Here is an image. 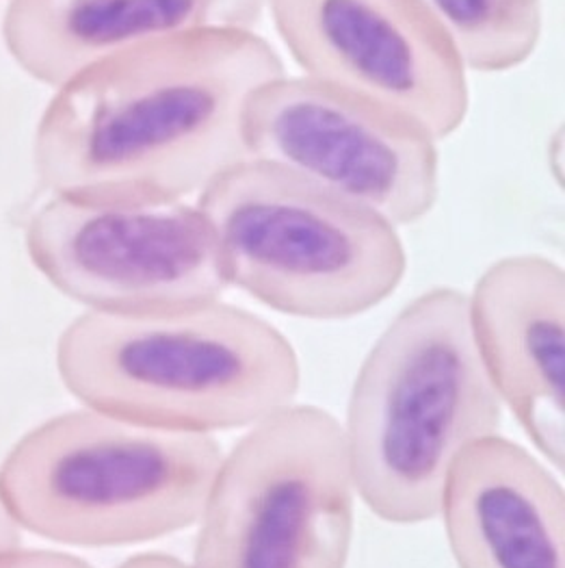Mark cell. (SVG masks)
<instances>
[{
	"label": "cell",
	"mask_w": 565,
	"mask_h": 568,
	"mask_svg": "<svg viewBox=\"0 0 565 568\" xmlns=\"http://www.w3.org/2000/svg\"><path fill=\"white\" fill-rule=\"evenodd\" d=\"M284 72L245 29L111 54L54 90L33 140L38 181L68 200H197L249 159L247 104Z\"/></svg>",
	"instance_id": "1"
},
{
	"label": "cell",
	"mask_w": 565,
	"mask_h": 568,
	"mask_svg": "<svg viewBox=\"0 0 565 568\" xmlns=\"http://www.w3.org/2000/svg\"><path fill=\"white\" fill-rule=\"evenodd\" d=\"M56 372L85 408L140 426L208 434L295 404L301 369L267 320L222 300L156 315H79Z\"/></svg>",
	"instance_id": "2"
},
{
	"label": "cell",
	"mask_w": 565,
	"mask_h": 568,
	"mask_svg": "<svg viewBox=\"0 0 565 568\" xmlns=\"http://www.w3.org/2000/svg\"><path fill=\"white\" fill-rule=\"evenodd\" d=\"M501 424L469 295L424 291L381 332L353 382L342 438L356 495L383 521H431L458 458Z\"/></svg>",
	"instance_id": "3"
},
{
	"label": "cell",
	"mask_w": 565,
	"mask_h": 568,
	"mask_svg": "<svg viewBox=\"0 0 565 568\" xmlns=\"http://www.w3.org/2000/svg\"><path fill=\"white\" fill-rule=\"evenodd\" d=\"M224 452L208 434L92 408L24 434L0 465V499L22 531L65 547H120L195 525Z\"/></svg>",
	"instance_id": "4"
},
{
	"label": "cell",
	"mask_w": 565,
	"mask_h": 568,
	"mask_svg": "<svg viewBox=\"0 0 565 568\" xmlns=\"http://www.w3.org/2000/svg\"><path fill=\"white\" fill-rule=\"evenodd\" d=\"M228 283L301 320L362 315L403 281L399 229L284 168L245 159L195 200Z\"/></svg>",
	"instance_id": "5"
},
{
	"label": "cell",
	"mask_w": 565,
	"mask_h": 568,
	"mask_svg": "<svg viewBox=\"0 0 565 568\" xmlns=\"http://www.w3.org/2000/svg\"><path fill=\"white\" fill-rule=\"evenodd\" d=\"M356 497L342 426L290 404L224 454L187 568H345Z\"/></svg>",
	"instance_id": "6"
},
{
	"label": "cell",
	"mask_w": 565,
	"mask_h": 568,
	"mask_svg": "<svg viewBox=\"0 0 565 568\" xmlns=\"http://www.w3.org/2000/svg\"><path fill=\"white\" fill-rule=\"evenodd\" d=\"M35 270L104 315H156L222 300L228 283L215 231L188 200L92 202L50 195L27 226Z\"/></svg>",
	"instance_id": "7"
},
{
	"label": "cell",
	"mask_w": 565,
	"mask_h": 568,
	"mask_svg": "<svg viewBox=\"0 0 565 568\" xmlns=\"http://www.w3.org/2000/svg\"><path fill=\"white\" fill-rule=\"evenodd\" d=\"M247 156L333 191L392 226L438 202V140L410 118L310 77H282L251 95Z\"/></svg>",
	"instance_id": "8"
},
{
	"label": "cell",
	"mask_w": 565,
	"mask_h": 568,
	"mask_svg": "<svg viewBox=\"0 0 565 568\" xmlns=\"http://www.w3.org/2000/svg\"><path fill=\"white\" fill-rule=\"evenodd\" d=\"M304 77L369 98L438 142L466 120L469 70L417 0H265Z\"/></svg>",
	"instance_id": "9"
},
{
	"label": "cell",
	"mask_w": 565,
	"mask_h": 568,
	"mask_svg": "<svg viewBox=\"0 0 565 568\" xmlns=\"http://www.w3.org/2000/svg\"><path fill=\"white\" fill-rule=\"evenodd\" d=\"M487 376L537 452L565 463V274L559 263L516 254L492 263L469 295Z\"/></svg>",
	"instance_id": "10"
},
{
	"label": "cell",
	"mask_w": 565,
	"mask_h": 568,
	"mask_svg": "<svg viewBox=\"0 0 565 568\" xmlns=\"http://www.w3.org/2000/svg\"><path fill=\"white\" fill-rule=\"evenodd\" d=\"M438 517L458 568H565L564 484L501 434L458 458Z\"/></svg>",
	"instance_id": "11"
},
{
	"label": "cell",
	"mask_w": 565,
	"mask_h": 568,
	"mask_svg": "<svg viewBox=\"0 0 565 568\" xmlns=\"http://www.w3.org/2000/svg\"><path fill=\"white\" fill-rule=\"evenodd\" d=\"M265 0H9L2 40L31 79L59 88L97 61L213 29L256 31Z\"/></svg>",
	"instance_id": "12"
},
{
	"label": "cell",
	"mask_w": 565,
	"mask_h": 568,
	"mask_svg": "<svg viewBox=\"0 0 565 568\" xmlns=\"http://www.w3.org/2000/svg\"><path fill=\"white\" fill-rule=\"evenodd\" d=\"M469 72H507L531 59L544 31V0H417Z\"/></svg>",
	"instance_id": "13"
},
{
	"label": "cell",
	"mask_w": 565,
	"mask_h": 568,
	"mask_svg": "<svg viewBox=\"0 0 565 568\" xmlns=\"http://www.w3.org/2000/svg\"><path fill=\"white\" fill-rule=\"evenodd\" d=\"M0 568H94L88 560L54 549H4L0 551Z\"/></svg>",
	"instance_id": "14"
},
{
	"label": "cell",
	"mask_w": 565,
	"mask_h": 568,
	"mask_svg": "<svg viewBox=\"0 0 565 568\" xmlns=\"http://www.w3.org/2000/svg\"><path fill=\"white\" fill-rule=\"evenodd\" d=\"M117 568H187V565L167 554H140Z\"/></svg>",
	"instance_id": "15"
},
{
	"label": "cell",
	"mask_w": 565,
	"mask_h": 568,
	"mask_svg": "<svg viewBox=\"0 0 565 568\" xmlns=\"http://www.w3.org/2000/svg\"><path fill=\"white\" fill-rule=\"evenodd\" d=\"M22 547V529L9 517L2 499H0V551Z\"/></svg>",
	"instance_id": "16"
}]
</instances>
